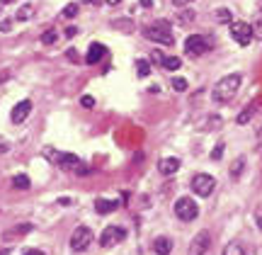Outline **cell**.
Listing matches in <instances>:
<instances>
[{
    "instance_id": "obj_1",
    "label": "cell",
    "mask_w": 262,
    "mask_h": 255,
    "mask_svg": "<svg viewBox=\"0 0 262 255\" xmlns=\"http://www.w3.org/2000/svg\"><path fill=\"white\" fill-rule=\"evenodd\" d=\"M241 83H243V76H241V73H228V76H224L219 83L214 85V93H211L214 102L216 104H226L228 100H233V95L238 93Z\"/></svg>"
},
{
    "instance_id": "obj_2",
    "label": "cell",
    "mask_w": 262,
    "mask_h": 255,
    "mask_svg": "<svg viewBox=\"0 0 262 255\" xmlns=\"http://www.w3.org/2000/svg\"><path fill=\"white\" fill-rule=\"evenodd\" d=\"M47 158H51L61 170H68V173H75V175H88V165L75 153H58L47 148Z\"/></svg>"
},
{
    "instance_id": "obj_3",
    "label": "cell",
    "mask_w": 262,
    "mask_h": 255,
    "mask_svg": "<svg viewBox=\"0 0 262 255\" xmlns=\"http://www.w3.org/2000/svg\"><path fill=\"white\" fill-rule=\"evenodd\" d=\"M146 39L150 41H156V44H165V47H172V29H170V22L168 19H156V22H150L148 27H146Z\"/></svg>"
},
{
    "instance_id": "obj_4",
    "label": "cell",
    "mask_w": 262,
    "mask_h": 255,
    "mask_svg": "<svg viewBox=\"0 0 262 255\" xmlns=\"http://www.w3.org/2000/svg\"><path fill=\"white\" fill-rule=\"evenodd\" d=\"M211 47H214V39L209 34H189L185 39V54H189V56H202Z\"/></svg>"
},
{
    "instance_id": "obj_5",
    "label": "cell",
    "mask_w": 262,
    "mask_h": 255,
    "mask_svg": "<svg viewBox=\"0 0 262 255\" xmlns=\"http://www.w3.org/2000/svg\"><path fill=\"white\" fill-rule=\"evenodd\" d=\"M231 37H233L235 44H241V47H248V44H250V41L255 39L253 25H248V22H241V19H233V22H231Z\"/></svg>"
},
{
    "instance_id": "obj_6",
    "label": "cell",
    "mask_w": 262,
    "mask_h": 255,
    "mask_svg": "<svg viewBox=\"0 0 262 255\" xmlns=\"http://www.w3.org/2000/svg\"><path fill=\"white\" fill-rule=\"evenodd\" d=\"M175 214H178V219H182V221H194V219L199 217V204H196L192 197H180L178 202H175Z\"/></svg>"
},
{
    "instance_id": "obj_7",
    "label": "cell",
    "mask_w": 262,
    "mask_h": 255,
    "mask_svg": "<svg viewBox=\"0 0 262 255\" xmlns=\"http://www.w3.org/2000/svg\"><path fill=\"white\" fill-rule=\"evenodd\" d=\"M90 243H93V231L88 226H78L73 231V236H71V248H73L75 253H83V250H88L90 248Z\"/></svg>"
},
{
    "instance_id": "obj_8",
    "label": "cell",
    "mask_w": 262,
    "mask_h": 255,
    "mask_svg": "<svg viewBox=\"0 0 262 255\" xmlns=\"http://www.w3.org/2000/svg\"><path fill=\"white\" fill-rule=\"evenodd\" d=\"M216 187V180L211 175H206V173H199L192 178V189H194L196 197H209Z\"/></svg>"
},
{
    "instance_id": "obj_9",
    "label": "cell",
    "mask_w": 262,
    "mask_h": 255,
    "mask_svg": "<svg viewBox=\"0 0 262 255\" xmlns=\"http://www.w3.org/2000/svg\"><path fill=\"white\" fill-rule=\"evenodd\" d=\"M124 238H126V231L122 226H107L102 231V236H100V246L102 248H112L117 243H122Z\"/></svg>"
},
{
    "instance_id": "obj_10",
    "label": "cell",
    "mask_w": 262,
    "mask_h": 255,
    "mask_svg": "<svg viewBox=\"0 0 262 255\" xmlns=\"http://www.w3.org/2000/svg\"><path fill=\"white\" fill-rule=\"evenodd\" d=\"M209 248H211V236H209L206 231H199V233L192 238V243H189L187 255H206Z\"/></svg>"
},
{
    "instance_id": "obj_11",
    "label": "cell",
    "mask_w": 262,
    "mask_h": 255,
    "mask_svg": "<svg viewBox=\"0 0 262 255\" xmlns=\"http://www.w3.org/2000/svg\"><path fill=\"white\" fill-rule=\"evenodd\" d=\"M107 56V47L104 44H100V41H93L90 47H88V54H85V63H90V66H95V63H100L102 58Z\"/></svg>"
},
{
    "instance_id": "obj_12",
    "label": "cell",
    "mask_w": 262,
    "mask_h": 255,
    "mask_svg": "<svg viewBox=\"0 0 262 255\" xmlns=\"http://www.w3.org/2000/svg\"><path fill=\"white\" fill-rule=\"evenodd\" d=\"M29 112H32V102H29V100H22V102H17L15 107H12L10 119H12L15 124H22L29 117Z\"/></svg>"
},
{
    "instance_id": "obj_13",
    "label": "cell",
    "mask_w": 262,
    "mask_h": 255,
    "mask_svg": "<svg viewBox=\"0 0 262 255\" xmlns=\"http://www.w3.org/2000/svg\"><path fill=\"white\" fill-rule=\"evenodd\" d=\"M260 104H262V97H255L253 102L245 104L243 110H241V114H238V119H235V122L241 124V126H243V124H248L255 117V112H257V107H260Z\"/></svg>"
},
{
    "instance_id": "obj_14",
    "label": "cell",
    "mask_w": 262,
    "mask_h": 255,
    "mask_svg": "<svg viewBox=\"0 0 262 255\" xmlns=\"http://www.w3.org/2000/svg\"><path fill=\"white\" fill-rule=\"evenodd\" d=\"M158 170H160V175H175V173L180 170V158H175V156L160 158V161H158Z\"/></svg>"
},
{
    "instance_id": "obj_15",
    "label": "cell",
    "mask_w": 262,
    "mask_h": 255,
    "mask_svg": "<svg viewBox=\"0 0 262 255\" xmlns=\"http://www.w3.org/2000/svg\"><path fill=\"white\" fill-rule=\"evenodd\" d=\"M153 250H156V255H170L172 253V241L168 236H158L153 241Z\"/></svg>"
},
{
    "instance_id": "obj_16",
    "label": "cell",
    "mask_w": 262,
    "mask_h": 255,
    "mask_svg": "<svg viewBox=\"0 0 262 255\" xmlns=\"http://www.w3.org/2000/svg\"><path fill=\"white\" fill-rule=\"evenodd\" d=\"M117 207H119V202H114V199H104V197L95 199V209H97V214H112Z\"/></svg>"
},
{
    "instance_id": "obj_17",
    "label": "cell",
    "mask_w": 262,
    "mask_h": 255,
    "mask_svg": "<svg viewBox=\"0 0 262 255\" xmlns=\"http://www.w3.org/2000/svg\"><path fill=\"white\" fill-rule=\"evenodd\" d=\"M29 231H32V224H19V226H12L10 231H5V233H3V238H5V241H12V238L27 236Z\"/></svg>"
},
{
    "instance_id": "obj_18",
    "label": "cell",
    "mask_w": 262,
    "mask_h": 255,
    "mask_svg": "<svg viewBox=\"0 0 262 255\" xmlns=\"http://www.w3.org/2000/svg\"><path fill=\"white\" fill-rule=\"evenodd\" d=\"M112 29H117V32H124V34H131V32H134V19H131V17L112 19Z\"/></svg>"
},
{
    "instance_id": "obj_19",
    "label": "cell",
    "mask_w": 262,
    "mask_h": 255,
    "mask_svg": "<svg viewBox=\"0 0 262 255\" xmlns=\"http://www.w3.org/2000/svg\"><path fill=\"white\" fill-rule=\"evenodd\" d=\"M56 41H58V32H56V27L44 29V34H41V44H44V47H54Z\"/></svg>"
},
{
    "instance_id": "obj_20",
    "label": "cell",
    "mask_w": 262,
    "mask_h": 255,
    "mask_svg": "<svg viewBox=\"0 0 262 255\" xmlns=\"http://www.w3.org/2000/svg\"><path fill=\"white\" fill-rule=\"evenodd\" d=\"M150 71H153L150 61H146V58H139V61H136V76L139 78H148Z\"/></svg>"
},
{
    "instance_id": "obj_21",
    "label": "cell",
    "mask_w": 262,
    "mask_h": 255,
    "mask_svg": "<svg viewBox=\"0 0 262 255\" xmlns=\"http://www.w3.org/2000/svg\"><path fill=\"white\" fill-rule=\"evenodd\" d=\"M221 255H248V250H245L243 243L233 241V243H228V246L224 248V253H221Z\"/></svg>"
},
{
    "instance_id": "obj_22",
    "label": "cell",
    "mask_w": 262,
    "mask_h": 255,
    "mask_svg": "<svg viewBox=\"0 0 262 255\" xmlns=\"http://www.w3.org/2000/svg\"><path fill=\"white\" fill-rule=\"evenodd\" d=\"M214 17H216V22H221V25H228V22H233V12L228 8H219L214 12Z\"/></svg>"
},
{
    "instance_id": "obj_23",
    "label": "cell",
    "mask_w": 262,
    "mask_h": 255,
    "mask_svg": "<svg viewBox=\"0 0 262 255\" xmlns=\"http://www.w3.org/2000/svg\"><path fill=\"white\" fill-rule=\"evenodd\" d=\"M243 170H245V158L241 156V158H235V161L231 163V178L238 180L241 175H243Z\"/></svg>"
},
{
    "instance_id": "obj_24",
    "label": "cell",
    "mask_w": 262,
    "mask_h": 255,
    "mask_svg": "<svg viewBox=\"0 0 262 255\" xmlns=\"http://www.w3.org/2000/svg\"><path fill=\"white\" fill-rule=\"evenodd\" d=\"M32 12H34V8H32L29 3H25V5L15 12V19H17V22H27V19L32 17Z\"/></svg>"
},
{
    "instance_id": "obj_25",
    "label": "cell",
    "mask_w": 262,
    "mask_h": 255,
    "mask_svg": "<svg viewBox=\"0 0 262 255\" xmlns=\"http://www.w3.org/2000/svg\"><path fill=\"white\" fill-rule=\"evenodd\" d=\"M12 187L15 189H29V178L27 175H15V178H12Z\"/></svg>"
},
{
    "instance_id": "obj_26",
    "label": "cell",
    "mask_w": 262,
    "mask_h": 255,
    "mask_svg": "<svg viewBox=\"0 0 262 255\" xmlns=\"http://www.w3.org/2000/svg\"><path fill=\"white\" fill-rule=\"evenodd\" d=\"M180 66H182V61L178 56H165V61H163V68H168V71H178Z\"/></svg>"
},
{
    "instance_id": "obj_27",
    "label": "cell",
    "mask_w": 262,
    "mask_h": 255,
    "mask_svg": "<svg viewBox=\"0 0 262 255\" xmlns=\"http://www.w3.org/2000/svg\"><path fill=\"white\" fill-rule=\"evenodd\" d=\"M78 10H80V5H78V3H68L61 15H63V17H68V19H73L75 15H78Z\"/></svg>"
},
{
    "instance_id": "obj_28",
    "label": "cell",
    "mask_w": 262,
    "mask_h": 255,
    "mask_svg": "<svg viewBox=\"0 0 262 255\" xmlns=\"http://www.w3.org/2000/svg\"><path fill=\"white\" fill-rule=\"evenodd\" d=\"M196 12L194 10H180V22H194Z\"/></svg>"
},
{
    "instance_id": "obj_29",
    "label": "cell",
    "mask_w": 262,
    "mask_h": 255,
    "mask_svg": "<svg viewBox=\"0 0 262 255\" xmlns=\"http://www.w3.org/2000/svg\"><path fill=\"white\" fill-rule=\"evenodd\" d=\"M163 61H165V54H163L160 49L150 51V63H158V66H163Z\"/></svg>"
},
{
    "instance_id": "obj_30",
    "label": "cell",
    "mask_w": 262,
    "mask_h": 255,
    "mask_svg": "<svg viewBox=\"0 0 262 255\" xmlns=\"http://www.w3.org/2000/svg\"><path fill=\"white\" fill-rule=\"evenodd\" d=\"M224 148H226L224 141H219L214 146V151H211V158H214V161H221V158H224Z\"/></svg>"
},
{
    "instance_id": "obj_31",
    "label": "cell",
    "mask_w": 262,
    "mask_h": 255,
    "mask_svg": "<svg viewBox=\"0 0 262 255\" xmlns=\"http://www.w3.org/2000/svg\"><path fill=\"white\" fill-rule=\"evenodd\" d=\"M253 32L257 34V37H262V10L255 15V22H253Z\"/></svg>"
},
{
    "instance_id": "obj_32",
    "label": "cell",
    "mask_w": 262,
    "mask_h": 255,
    "mask_svg": "<svg viewBox=\"0 0 262 255\" xmlns=\"http://www.w3.org/2000/svg\"><path fill=\"white\" fill-rule=\"evenodd\" d=\"M172 88H175V90H180V93H182V90H187V80H185V78H172Z\"/></svg>"
},
{
    "instance_id": "obj_33",
    "label": "cell",
    "mask_w": 262,
    "mask_h": 255,
    "mask_svg": "<svg viewBox=\"0 0 262 255\" xmlns=\"http://www.w3.org/2000/svg\"><path fill=\"white\" fill-rule=\"evenodd\" d=\"M66 58H68V61H73V63H80V61H83V58L78 56V51H75V49H66Z\"/></svg>"
},
{
    "instance_id": "obj_34",
    "label": "cell",
    "mask_w": 262,
    "mask_h": 255,
    "mask_svg": "<svg viewBox=\"0 0 262 255\" xmlns=\"http://www.w3.org/2000/svg\"><path fill=\"white\" fill-rule=\"evenodd\" d=\"M80 104H83V107H95V97H90V95H85L83 100H80Z\"/></svg>"
},
{
    "instance_id": "obj_35",
    "label": "cell",
    "mask_w": 262,
    "mask_h": 255,
    "mask_svg": "<svg viewBox=\"0 0 262 255\" xmlns=\"http://www.w3.org/2000/svg\"><path fill=\"white\" fill-rule=\"evenodd\" d=\"M255 221H257V226L262 228V204H257V209H255Z\"/></svg>"
},
{
    "instance_id": "obj_36",
    "label": "cell",
    "mask_w": 262,
    "mask_h": 255,
    "mask_svg": "<svg viewBox=\"0 0 262 255\" xmlns=\"http://www.w3.org/2000/svg\"><path fill=\"white\" fill-rule=\"evenodd\" d=\"M22 255H44V253H41V250H37V248H27Z\"/></svg>"
},
{
    "instance_id": "obj_37",
    "label": "cell",
    "mask_w": 262,
    "mask_h": 255,
    "mask_svg": "<svg viewBox=\"0 0 262 255\" xmlns=\"http://www.w3.org/2000/svg\"><path fill=\"white\" fill-rule=\"evenodd\" d=\"M75 34H78V27H68V29H66V37H71V39H73Z\"/></svg>"
},
{
    "instance_id": "obj_38",
    "label": "cell",
    "mask_w": 262,
    "mask_h": 255,
    "mask_svg": "<svg viewBox=\"0 0 262 255\" xmlns=\"http://www.w3.org/2000/svg\"><path fill=\"white\" fill-rule=\"evenodd\" d=\"M10 27H12V22H10V19H5V22H0V29H3V32H8Z\"/></svg>"
},
{
    "instance_id": "obj_39",
    "label": "cell",
    "mask_w": 262,
    "mask_h": 255,
    "mask_svg": "<svg viewBox=\"0 0 262 255\" xmlns=\"http://www.w3.org/2000/svg\"><path fill=\"white\" fill-rule=\"evenodd\" d=\"M141 8H146V10L153 8V0H141Z\"/></svg>"
},
{
    "instance_id": "obj_40",
    "label": "cell",
    "mask_w": 262,
    "mask_h": 255,
    "mask_svg": "<svg viewBox=\"0 0 262 255\" xmlns=\"http://www.w3.org/2000/svg\"><path fill=\"white\" fill-rule=\"evenodd\" d=\"M104 3H107V5H110V8H117V5H119V3H122V0H104Z\"/></svg>"
},
{
    "instance_id": "obj_41",
    "label": "cell",
    "mask_w": 262,
    "mask_h": 255,
    "mask_svg": "<svg viewBox=\"0 0 262 255\" xmlns=\"http://www.w3.org/2000/svg\"><path fill=\"white\" fill-rule=\"evenodd\" d=\"M185 3H187V0H172V5H178V8H182Z\"/></svg>"
},
{
    "instance_id": "obj_42",
    "label": "cell",
    "mask_w": 262,
    "mask_h": 255,
    "mask_svg": "<svg viewBox=\"0 0 262 255\" xmlns=\"http://www.w3.org/2000/svg\"><path fill=\"white\" fill-rule=\"evenodd\" d=\"M85 5H97V3H100V0H83Z\"/></svg>"
},
{
    "instance_id": "obj_43",
    "label": "cell",
    "mask_w": 262,
    "mask_h": 255,
    "mask_svg": "<svg viewBox=\"0 0 262 255\" xmlns=\"http://www.w3.org/2000/svg\"><path fill=\"white\" fill-rule=\"evenodd\" d=\"M0 3H3V5H8V3H15V0H0Z\"/></svg>"
},
{
    "instance_id": "obj_44",
    "label": "cell",
    "mask_w": 262,
    "mask_h": 255,
    "mask_svg": "<svg viewBox=\"0 0 262 255\" xmlns=\"http://www.w3.org/2000/svg\"><path fill=\"white\" fill-rule=\"evenodd\" d=\"M187 3H192V0H187Z\"/></svg>"
}]
</instances>
